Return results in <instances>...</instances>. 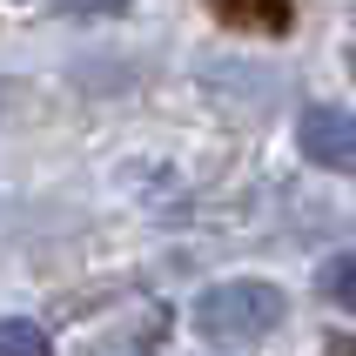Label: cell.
Returning a JSON list of instances; mask_svg holds the SVG:
<instances>
[{
	"instance_id": "7",
	"label": "cell",
	"mask_w": 356,
	"mask_h": 356,
	"mask_svg": "<svg viewBox=\"0 0 356 356\" xmlns=\"http://www.w3.org/2000/svg\"><path fill=\"white\" fill-rule=\"evenodd\" d=\"M337 356H356V343H343V350H337Z\"/></svg>"
},
{
	"instance_id": "1",
	"label": "cell",
	"mask_w": 356,
	"mask_h": 356,
	"mask_svg": "<svg viewBox=\"0 0 356 356\" xmlns=\"http://www.w3.org/2000/svg\"><path fill=\"white\" fill-rule=\"evenodd\" d=\"M282 316H289V296H282L276 282H262V276L216 282V289L195 302V330L209 343H256V337H269Z\"/></svg>"
},
{
	"instance_id": "8",
	"label": "cell",
	"mask_w": 356,
	"mask_h": 356,
	"mask_svg": "<svg viewBox=\"0 0 356 356\" xmlns=\"http://www.w3.org/2000/svg\"><path fill=\"white\" fill-rule=\"evenodd\" d=\"M350 74H356V47H350Z\"/></svg>"
},
{
	"instance_id": "2",
	"label": "cell",
	"mask_w": 356,
	"mask_h": 356,
	"mask_svg": "<svg viewBox=\"0 0 356 356\" xmlns=\"http://www.w3.org/2000/svg\"><path fill=\"white\" fill-rule=\"evenodd\" d=\"M296 148L316 168H356V115H343V108H302Z\"/></svg>"
},
{
	"instance_id": "5",
	"label": "cell",
	"mask_w": 356,
	"mask_h": 356,
	"mask_svg": "<svg viewBox=\"0 0 356 356\" xmlns=\"http://www.w3.org/2000/svg\"><path fill=\"white\" fill-rule=\"evenodd\" d=\"M323 296L337 302V309H350V316H356V256L323 262Z\"/></svg>"
},
{
	"instance_id": "6",
	"label": "cell",
	"mask_w": 356,
	"mask_h": 356,
	"mask_svg": "<svg viewBox=\"0 0 356 356\" xmlns=\"http://www.w3.org/2000/svg\"><path fill=\"white\" fill-rule=\"evenodd\" d=\"M81 7H101V14H121V7H128V0H81Z\"/></svg>"
},
{
	"instance_id": "4",
	"label": "cell",
	"mask_w": 356,
	"mask_h": 356,
	"mask_svg": "<svg viewBox=\"0 0 356 356\" xmlns=\"http://www.w3.org/2000/svg\"><path fill=\"white\" fill-rule=\"evenodd\" d=\"M0 356H47V330L27 316H7L0 323Z\"/></svg>"
},
{
	"instance_id": "3",
	"label": "cell",
	"mask_w": 356,
	"mask_h": 356,
	"mask_svg": "<svg viewBox=\"0 0 356 356\" xmlns=\"http://www.w3.org/2000/svg\"><path fill=\"white\" fill-rule=\"evenodd\" d=\"M216 7L242 27H289V0H216Z\"/></svg>"
}]
</instances>
